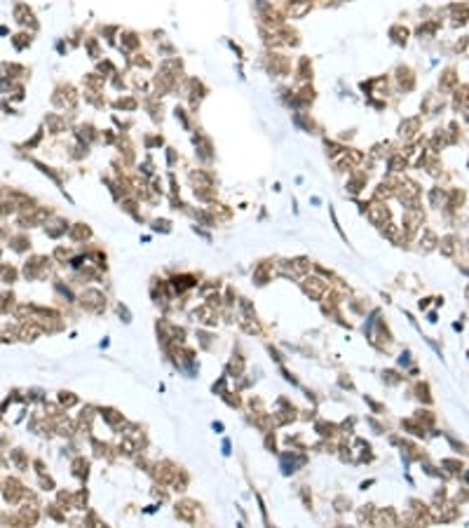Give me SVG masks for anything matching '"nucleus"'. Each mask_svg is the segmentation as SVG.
Instances as JSON below:
<instances>
[{"instance_id":"1","label":"nucleus","mask_w":469,"mask_h":528,"mask_svg":"<svg viewBox=\"0 0 469 528\" xmlns=\"http://www.w3.org/2000/svg\"><path fill=\"white\" fill-rule=\"evenodd\" d=\"M310 8H312L310 0H291V3H289V15L298 19V17L307 15V12H310Z\"/></svg>"}]
</instances>
